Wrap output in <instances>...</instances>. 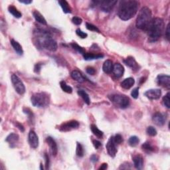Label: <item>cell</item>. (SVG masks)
<instances>
[{
	"instance_id": "cell-6",
	"label": "cell",
	"mask_w": 170,
	"mask_h": 170,
	"mask_svg": "<svg viewBox=\"0 0 170 170\" xmlns=\"http://www.w3.org/2000/svg\"><path fill=\"white\" fill-rule=\"evenodd\" d=\"M110 98L112 103L118 108L124 109L130 105V98L125 95H112Z\"/></svg>"
},
{
	"instance_id": "cell-52",
	"label": "cell",
	"mask_w": 170,
	"mask_h": 170,
	"mask_svg": "<svg viewBox=\"0 0 170 170\" xmlns=\"http://www.w3.org/2000/svg\"><path fill=\"white\" fill-rule=\"evenodd\" d=\"M41 169H43V165H42V164H41Z\"/></svg>"
},
{
	"instance_id": "cell-8",
	"label": "cell",
	"mask_w": 170,
	"mask_h": 170,
	"mask_svg": "<svg viewBox=\"0 0 170 170\" xmlns=\"http://www.w3.org/2000/svg\"><path fill=\"white\" fill-rule=\"evenodd\" d=\"M93 3H95V5H98L100 6V8L101 10L104 12H110L115 6V5L116 4L117 1H113V0H108V1H93Z\"/></svg>"
},
{
	"instance_id": "cell-24",
	"label": "cell",
	"mask_w": 170,
	"mask_h": 170,
	"mask_svg": "<svg viewBox=\"0 0 170 170\" xmlns=\"http://www.w3.org/2000/svg\"><path fill=\"white\" fill-rule=\"evenodd\" d=\"M84 59L86 61H91V60H95V59H99L101 58H103L104 55L101 54H97V55H95L93 53H87L83 55Z\"/></svg>"
},
{
	"instance_id": "cell-1",
	"label": "cell",
	"mask_w": 170,
	"mask_h": 170,
	"mask_svg": "<svg viewBox=\"0 0 170 170\" xmlns=\"http://www.w3.org/2000/svg\"><path fill=\"white\" fill-rule=\"evenodd\" d=\"M34 42L38 49H45L52 52L57 50V43L48 31L43 29H36L34 31Z\"/></svg>"
},
{
	"instance_id": "cell-50",
	"label": "cell",
	"mask_w": 170,
	"mask_h": 170,
	"mask_svg": "<svg viewBox=\"0 0 170 170\" xmlns=\"http://www.w3.org/2000/svg\"><path fill=\"white\" fill-rule=\"evenodd\" d=\"M20 3H22V4H30L32 3V1H31V0H19V1Z\"/></svg>"
},
{
	"instance_id": "cell-12",
	"label": "cell",
	"mask_w": 170,
	"mask_h": 170,
	"mask_svg": "<svg viewBox=\"0 0 170 170\" xmlns=\"http://www.w3.org/2000/svg\"><path fill=\"white\" fill-rule=\"evenodd\" d=\"M144 95L150 100H158L161 97V91L160 89H150L146 91Z\"/></svg>"
},
{
	"instance_id": "cell-33",
	"label": "cell",
	"mask_w": 170,
	"mask_h": 170,
	"mask_svg": "<svg viewBox=\"0 0 170 170\" xmlns=\"http://www.w3.org/2000/svg\"><path fill=\"white\" fill-rule=\"evenodd\" d=\"M139 142H140L139 138H138L137 136H131L128 140V143L130 146H132V147H135V146H136Z\"/></svg>"
},
{
	"instance_id": "cell-11",
	"label": "cell",
	"mask_w": 170,
	"mask_h": 170,
	"mask_svg": "<svg viewBox=\"0 0 170 170\" xmlns=\"http://www.w3.org/2000/svg\"><path fill=\"white\" fill-rule=\"evenodd\" d=\"M157 82L161 87L169 88L170 87V77L169 75H160L157 77Z\"/></svg>"
},
{
	"instance_id": "cell-44",
	"label": "cell",
	"mask_w": 170,
	"mask_h": 170,
	"mask_svg": "<svg viewBox=\"0 0 170 170\" xmlns=\"http://www.w3.org/2000/svg\"><path fill=\"white\" fill-rule=\"evenodd\" d=\"M87 72L88 73V75H94L95 74L96 72V70L95 69H94L93 67H88L87 68Z\"/></svg>"
},
{
	"instance_id": "cell-51",
	"label": "cell",
	"mask_w": 170,
	"mask_h": 170,
	"mask_svg": "<svg viewBox=\"0 0 170 170\" xmlns=\"http://www.w3.org/2000/svg\"><path fill=\"white\" fill-rule=\"evenodd\" d=\"M107 167H108V164H106V163H104L103 165H101V166L99 167L98 169L99 170H104V169H107Z\"/></svg>"
},
{
	"instance_id": "cell-48",
	"label": "cell",
	"mask_w": 170,
	"mask_h": 170,
	"mask_svg": "<svg viewBox=\"0 0 170 170\" xmlns=\"http://www.w3.org/2000/svg\"><path fill=\"white\" fill-rule=\"evenodd\" d=\"M166 37L167 40L169 41V23H168L167 25L166 30Z\"/></svg>"
},
{
	"instance_id": "cell-37",
	"label": "cell",
	"mask_w": 170,
	"mask_h": 170,
	"mask_svg": "<svg viewBox=\"0 0 170 170\" xmlns=\"http://www.w3.org/2000/svg\"><path fill=\"white\" fill-rule=\"evenodd\" d=\"M86 27H87V29H88L89 31H95V32H100V31H99L98 27L95 25L91 24V23H86Z\"/></svg>"
},
{
	"instance_id": "cell-41",
	"label": "cell",
	"mask_w": 170,
	"mask_h": 170,
	"mask_svg": "<svg viewBox=\"0 0 170 170\" xmlns=\"http://www.w3.org/2000/svg\"><path fill=\"white\" fill-rule=\"evenodd\" d=\"M131 95L134 98L137 99L139 96V88H135L131 93Z\"/></svg>"
},
{
	"instance_id": "cell-13",
	"label": "cell",
	"mask_w": 170,
	"mask_h": 170,
	"mask_svg": "<svg viewBox=\"0 0 170 170\" xmlns=\"http://www.w3.org/2000/svg\"><path fill=\"white\" fill-rule=\"evenodd\" d=\"M29 143L32 148L35 149L39 146V138L37 135L33 130H31L29 133Z\"/></svg>"
},
{
	"instance_id": "cell-27",
	"label": "cell",
	"mask_w": 170,
	"mask_h": 170,
	"mask_svg": "<svg viewBox=\"0 0 170 170\" xmlns=\"http://www.w3.org/2000/svg\"><path fill=\"white\" fill-rule=\"evenodd\" d=\"M78 95H79L81 98L83 99V100L85 103L87 104V105H89L90 103V100L89 98V96H88V94L84 91L83 90H80L78 91Z\"/></svg>"
},
{
	"instance_id": "cell-40",
	"label": "cell",
	"mask_w": 170,
	"mask_h": 170,
	"mask_svg": "<svg viewBox=\"0 0 170 170\" xmlns=\"http://www.w3.org/2000/svg\"><path fill=\"white\" fill-rule=\"evenodd\" d=\"M114 140L116 144H120V143L123 142L122 136L120 134L115 135V136H114Z\"/></svg>"
},
{
	"instance_id": "cell-4",
	"label": "cell",
	"mask_w": 170,
	"mask_h": 170,
	"mask_svg": "<svg viewBox=\"0 0 170 170\" xmlns=\"http://www.w3.org/2000/svg\"><path fill=\"white\" fill-rule=\"evenodd\" d=\"M151 11L148 7H143L138 14L136 19V27L141 30L147 31L150 23L152 20Z\"/></svg>"
},
{
	"instance_id": "cell-15",
	"label": "cell",
	"mask_w": 170,
	"mask_h": 170,
	"mask_svg": "<svg viewBox=\"0 0 170 170\" xmlns=\"http://www.w3.org/2000/svg\"><path fill=\"white\" fill-rule=\"evenodd\" d=\"M124 62L126 66L131 68L132 70L136 71V70H139L138 69H139V66H138V64L137 63V62L136 61V60L134 59V57H127L126 59L124 60Z\"/></svg>"
},
{
	"instance_id": "cell-36",
	"label": "cell",
	"mask_w": 170,
	"mask_h": 170,
	"mask_svg": "<svg viewBox=\"0 0 170 170\" xmlns=\"http://www.w3.org/2000/svg\"><path fill=\"white\" fill-rule=\"evenodd\" d=\"M169 93H167L166 95L163 98V103L164 106L167 108H170V98H169Z\"/></svg>"
},
{
	"instance_id": "cell-42",
	"label": "cell",
	"mask_w": 170,
	"mask_h": 170,
	"mask_svg": "<svg viewBox=\"0 0 170 170\" xmlns=\"http://www.w3.org/2000/svg\"><path fill=\"white\" fill-rule=\"evenodd\" d=\"M72 22L73 23H74V24L77 25H79L81 24V23H82V19H80V18L78 17H72Z\"/></svg>"
},
{
	"instance_id": "cell-38",
	"label": "cell",
	"mask_w": 170,
	"mask_h": 170,
	"mask_svg": "<svg viewBox=\"0 0 170 170\" xmlns=\"http://www.w3.org/2000/svg\"><path fill=\"white\" fill-rule=\"evenodd\" d=\"M23 112H24L25 114H26L29 116V118L31 121H32V119L33 118V114L32 111L29 108H23Z\"/></svg>"
},
{
	"instance_id": "cell-14",
	"label": "cell",
	"mask_w": 170,
	"mask_h": 170,
	"mask_svg": "<svg viewBox=\"0 0 170 170\" xmlns=\"http://www.w3.org/2000/svg\"><path fill=\"white\" fill-rule=\"evenodd\" d=\"M46 142L49 146L50 149V152L52 154V156H56L58 151V148H57V143L53 138L49 136L46 138Z\"/></svg>"
},
{
	"instance_id": "cell-2",
	"label": "cell",
	"mask_w": 170,
	"mask_h": 170,
	"mask_svg": "<svg viewBox=\"0 0 170 170\" xmlns=\"http://www.w3.org/2000/svg\"><path fill=\"white\" fill-rule=\"evenodd\" d=\"M139 3L135 0H123L120 2L118 15L122 20L128 21L134 16L138 11Z\"/></svg>"
},
{
	"instance_id": "cell-22",
	"label": "cell",
	"mask_w": 170,
	"mask_h": 170,
	"mask_svg": "<svg viewBox=\"0 0 170 170\" xmlns=\"http://www.w3.org/2000/svg\"><path fill=\"white\" fill-rule=\"evenodd\" d=\"M113 66L114 65L112 63V61H110V60H106L103 64V71L105 73H107V74H110V73H111L112 72Z\"/></svg>"
},
{
	"instance_id": "cell-29",
	"label": "cell",
	"mask_w": 170,
	"mask_h": 170,
	"mask_svg": "<svg viewBox=\"0 0 170 170\" xmlns=\"http://www.w3.org/2000/svg\"><path fill=\"white\" fill-rule=\"evenodd\" d=\"M8 11L10 14L13 15V16L16 17V18H20V17H22V16L21 12L19 11H18V9L16 8V7H14V6H9Z\"/></svg>"
},
{
	"instance_id": "cell-32",
	"label": "cell",
	"mask_w": 170,
	"mask_h": 170,
	"mask_svg": "<svg viewBox=\"0 0 170 170\" xmlns=\"http://www.w3.org/2000/svg\"><path fill=\"white\" fill-rule=\"evenodd\" d=\"M84 154H85V151H84V148L82 144L80 143L77 142V149H76V154L78 157H83Z\"/></svg>"
},
{
	"instance_id": "cell-43",
	"label": "cell",
	"mask_w": 170,
	"mask_h": 170,
	"mask_svg": "<svg viewBox=\"0 0 170 170\" xmlns=\"http://www.w3.org/2000/svg\"><path fill=\"white\" fill-rule=\"evenodd\" d=\"M44 157H45V159L46 169H49V165H50V159H49V157L48 156V154L47 153L45 154Z\"/></svg>"
},
{
	"instance_id": "cell-20",
	"label": "cell",
	"mask_w": 170,
	"mask_h": 170,
	"mask_svg": "<svg viewBox=\"0 0 170 170\" xmlns=\"http://www.w3.org/2000/svg\"><path fill=\"white\" fill-rule=\"evenodd\" d=\"M135 80L133 78L129 77L124 79L121 82V87L124 89H130L134 85Z\"/></svg>"
},
{
	"instance_id": "cell-19",
	"label": "cell",
	"mask_w": 170,
	"mask_h": 170,
	"mask_svg": "<svg viewBox=\"0 0 170 170\" xmlns=\"http://www.w3.org/2000/svg\"><path fill=\"white\" fill-rule=\"evenodd\" d=\"M19 137L18 134H15V133H11V134L6 138V141L9 143V145L11 148H14L15 143L17 142L18 140H19Z\"/></svg>"
},
{
	"instance_id": "cell-35",
	"label": "cell",
	"mask_w": 170,
	"mask_h": 170,
	"mask_svg": "<svg viewBox=\"0 0 170 170\" xmlns=\"http://www.w3.org/2000/svg\"><path fill=\"white\" fill-rule=\"evenodd\" d=\"M146 132L147 134L150 136H155L157 135V130L153 126H148L146 130Z\"/></svg>"
},
{
	"instance_id": "cell-16",
	"label": "cell",
	"mask_w": 170,
	"mask_h": 170,
	"mask_svg": "<svg viewBox=\"0 0 170 170\" xmlns=\"http://www.w3.org/2000/svg\"><path fill=\"white\" fill-rule=\"evenodd\" d=\"M152 120L154 124L157 126H162L164 125L165 122H166V118L164 116V114H162L160 112H156L153 116Z\"/></svg>"
},
{
	"instance_id": "cell-17",
	"label": "cell",
	"mask_w": 170,
	"mask_h": 170,
	"mask_svg": "<svg viewBox=\"0 0 170 170\" xmlns=\"http://www.w3.org/2000/svg\"><path fill=\"white\" fill-rule=\"evenodd\" d=\"M112 72L116 78H120L122 77L124 72V67L122 66L121 64L116 62L115 63L113 66V70H112Z\"/></svg>"
},
{
	"instance_id": "cell-45",
	"label": "cell",
	"mask_w": 170,
	"mask_h": 170,
	"mask_svg": "<svg viewBox=\"0 0 170 170\" xmlns=\"http://www.w3.org/2000/svg\"><path fill=\"white\" fill-rule=\"evenodd\" d=\"M41 66H42V65L41 63H37L35 65V67H34V71H35L36 73H39L41 70Z\"/></svg>"
},
{
	"instance_id": "cell-3",
	"label": "cell",
	"mask_w": 170,
	"mask_h": 170,
	"mask_svg": "<svg viewBox=\"0 0 170 170\" xmlns=\"http://www.w3.org/2000/svg\"><path fill=\"white\" fill-rule=\"evenodd\" d=\"M165 29L164 20L159 17H156L151 20L147 29L149 40L156 42L163 35Z\"/></svg>"
},
{
	"instance_id": "cell-49",
	"label": "cell",
	"mask_w": 170,
	"mask_h": 170,
	"mask_svg": "<svg viewBox=\"0 0 170 170\" xmlns=\"http://www.w3.org/2000/svg\"><path fill=\"white\" fill-rule=\"evenodd\" d=\"M90 161L93 162V163H96L98 161V157L95 155V154H93V155L90 157Z\"/></svg>"
},
{
	"instance_id": "cell-23",
	"label": "cell",
	"mask_w": 170,
	"mask_h": 170,
	"mask_svg": "<svg viewBox=\"0 0 170 170\" xmlns=\"http://www.w3.org/2000/svg\"><path fill=\"white\" fill-rule=\"evenodd\" d=\"M10 42H11V45L15 51V52H16L18 55H22L23 53V51L22 45H21L17 41H15L14 39H11Z\"/></svg>"
},
{
	"instance_id": "cell-26",
	"label": "cell",
	"mask_w": 170,
	"mask_h": 170,
	"mask_svg": "<svg viewBox=\"0 0 170 170\" xmlns=\"http://www.w3.org/2000/svg\"><path fill=\"white\" fill-rule=\"evenodd\" d=\"M59 4H60V6L62 7V11L65 14H70L71 13V8H70L69 4L67 1L65 0H61V1H59Z\"/></svg>"
},
{
	"instance_id": "cell-30",
	"label": "cell",
	"mask_w": 170,
	"mask_h": 170,
	"mask_svg": "<svg viewBox=\"0 0 170 170\" xmlns=\"http://www.w3.org/2000/svg\"><path fill=\"white\" fill-rule=\"evenodd\" d=\"M60 85H61V88H62V90L64 91V92L67 93H72V88L71 87H70L68 85H67V83L65 81L62 80L60 82Z\"/></svg>"
},
{
	"instance_id": "cell-46",
	"label": "cell",
	"mask_w": 170,
	"mask_h": 170,
	"mask_svg": "<svg viewBox=\"0 0 170 170\" xmlns=\"http://www.w3.org/2000/svg\"><path fill=\"white\" fill-rule=\"evenodd\" d=\"M93 145L96 149H98L100 146H102V143H100V142H99V141L95 140H93Z\"/></svg>"
},
{
	"instance_id": "cell-18",
	"label": "cell",
	"mask_w": 170,
	"mask_h": 170,
	"mask_svg": "<svg viewBox=\"0 0 170 170\" xmlns=\"http://www.w3.org/2000/svg\"><path fill=\"white\" fill-rule=\"evenodd\" d=\"M133 161H134V166L138 169H142L143 166V159L142 156L138 154L133 157Z\"/></svg>"
},
{
	"instance_id": "cell-31",
	"label": "cell",
	"mask_w": 170,
	"mask_h": 170,
	"mask_svg": "<svg viewBox=\"0 0 170 170\" xmlns=\"http://www.w3.org/2000/svg\"><path fill=\"white\" fill-rule=\"evenodd\" d=\"M142 150H144L146 152H153L155 150L154 146L151 144L150 142H145L143 144L142 146Z\"/></svg>"
},
{
	"instance_id": "cell-47",
	"label": "cell",
	"mask_w": 170,
	"mask_h": 170,
	"mask_svg": "<svg viewBox=\"0 0 170 170\" xmlns=\"http://www.w3.org/2000/svg\"><path fill=\"white\" fill-rule=\"evenodd\" d=\"M15 125H16V126L19 128V130H20V131H22V132H23L25 131V128L23 126L22 124H20L19 122H16V124H15Z\"/></svg>"
},
{
	"instance_id": "cell-25",
	"label": "cell",
	"mask_w": 170,
	"mask_h": 170,
	"mask_svg": "<svg viewBox=\"0 0 170 170\" xmlns=\"http://www.w3.org/2000/svg\"><path fill=\"white\" fill-rule=\"evenodd\" d=\"M33 15L34 18H35V20L38 23L43 25H47V21L45 19V17H44L39 11H35L33 13Z\"/></svg>"
},
{
	"instance_id": "cell-10",
	"label": "cell",
	"mask_w": 170,
	"mask_h": 170,
	"mask_svg": "<svg viewBox=\"0 0 170 170\" xmlns=\"http://www.w3.org/2000/svg\"><path fill=\"white\" fill-rule=\"evenodd\" d=\"M116 143L114 142V136H112L110 138L108 142L106 143V148L107 151L109 156L112 157V158H114L116 155L117 153V148H116Z\"/></svg>"
},
{
	"instance_id": "cell-9",
	"label": "cell",
	"mask_w": 170,
	"mask_h": 170,
	"mask_svg": "<svg viewBox=\"0 0 170 170\" xmlns=\"http://www.w3.org/2000/svg\"><path fill=\"white\" fill-rule=\"evenodd\" d=\"M79 127V123L77 120H70L69 122L63 123L60 126V131L61 132H69L70 130L77 129Z\"/></svg>"
},
{
	"instance_id": "cell-5",
	"label": "cell",
	"mask_w": 170,
	"mask_h": 170,
	"mask_svg": "<svg viewBox=\"0 0 170 170\" xmlns=\"http://www.w3.org/2000/svg\"><path fill=\"white\" fill-rule=\"evenodd\" d=\"M31 101L34 106L37 108H45L50 103V96L46 93H35L31 96Z\"/></svg>"
},
{
	"instance_id": "cell-28",
	"label": "cell",
	"mask_w": 170,
	"mask_h": 170,
	"mask_svg": "<svg viewBox=\"0 0 170 170\" xmlns=\"http://www.w3.org/2000/svg\"><path fill=\"white\" fill-rule=\"evenodd\" d=\"M90 130L93 133V134L96 136V137H98L99 138H103V132H102L101 130H99L98 128V127L96 126V125L95 124H92L90 126Z\"/></svg>"
},
{
	"instance_id": "cell-21",
	"label": "cell",
	"mask_w": 170,
	"mask_h": 170,
	"mask_svg": "<svg viewBox=\"0 0 170 170\" xmlns=\"http://www.w3.org/2000/svg\"><path fill=\"white\" fill-rule=\"evenodd\" d=\"M71 77L72 79L77 81L78 82H83L85 80V78L83 77V75L81 74V72L77 70H75L71 72Z\"/></svg>"
},
{
	"instance_id": "cell-39",
	"label": "cell",
	"mask_w": 170,
	"mask_h": 170,
	"mask_svg": "<svg viewBox=\"0 0 170 170\" xmlns=\"http://www.w3.org/2000/svg\"><path fill=\"white\" fill-rule=\"evenodd\" d=\"M76 33H77V35L78 37H80L82 38V39L87 38V36H88L87 33L83 32V31H81L80 29H77V31H76Z\"/></svg>"
},
{
	"instance_id": "cell-34",
	"label": "cell",
	"mask_w": 170,
	"mask_h": 170,
	"mask_svg": "<svg viewBox=\"0 0 170 170\" xmlns=\"http://www.w3.org/2000/svg\"><path fill=\"white\" fill-rule=\"evenodd\" d=\"M71 46H72V47L75 49V50L77 51V52H78L79 53H81V54H85V50L82 47H80L78 45V44L77 43H71Z\"/></svg>"
},
{
	"instance_id": "cell-7",
	"label": "cell",
	"mask_w": 170,
	"mask_h": 170,
	"mask_svg": "<svg viewBox=\"0 0 170 170\" xmlns=\"http://www.w3.org/2000/svg\"><path fill=\"white\" fill-rule=\"evenodd\" d=\"M11 82L14 87L16 92L20 95H22L25 92V87L23 83L22 80L20 79L18 76L16 75H12Z\"/></svg>"
}]
</instances>
